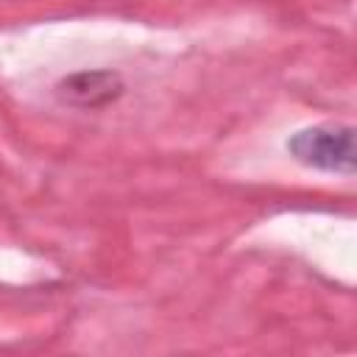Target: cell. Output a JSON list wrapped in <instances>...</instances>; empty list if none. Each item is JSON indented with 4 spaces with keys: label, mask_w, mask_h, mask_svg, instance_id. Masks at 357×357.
I'll use <instances>...</instances> for the list:
<instances>
[{
    "label": "cell",
    "mask_w": 357,
    "mask_h": 357,
    "mask_svg": "<svg viewBox=\"0 0 357 357\" xmlns=\"http://www.w3.org/2000/svg\"><path fill=\"white\" fill-rule=\"evenodd\" d=\"M56 95L61 103H70L78 109H98L123 95V78L112 70L73 73L56 84Z\"/></svg>",
    "instance_id": "cell-2"
},
{
    "label": "cell",
    "mask_w": 357,
    "mask_h": 357,
    "mask_svg": "<svg viewBox=\"0 0 357 357\" xmlns=\"http://www.w3.org/2000/svg\"><path fill=\"white\" fill-rule=\"evenodd\" d=\"M290 156L321 173H354V128L343 123H321L296 131L287 139Z\"/></svg>",
    "instance_id": "cell-1"
}]
</instances>
